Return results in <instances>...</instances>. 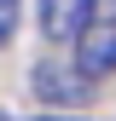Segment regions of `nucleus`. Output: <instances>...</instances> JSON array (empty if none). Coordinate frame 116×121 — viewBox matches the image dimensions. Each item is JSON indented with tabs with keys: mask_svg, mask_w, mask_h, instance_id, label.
Returning a JSON list of instances; mask_svg holds the SVG:
<instances>
[{
	"mask_svg": "<svg viewBox=\"0 0 116 121\" xmlns=\"http://www.w3.org/2000/svg\"><path fill=\"white\" fill-rule=\"evenodd\" d=\"M35 121H76V115H35Z\"/></svg>",
	"mask_w": 116,
	"mask_h": 121,
	"instance_id": "obj_5",
	"label": "nucleus"
},
{
	"mask_svg": "<svg viewBox=\"0 0 116 121\" xmlns=\"http://www.w3.org/2000/svg\"><path fill=\"white\" fill-rule=\"evenodd\" d=\"M87 86H93V75H87L81 64H41L35 69V92L52 98V104H81Z\"/></svg>",
	"mask_w": 116,
	"mask_h": 121,
	"instance_id": "obj_3",
	"label": "nucleus"
},
{
	"mask_svg": "<svg viewBox=\"0 0 116 121\" xmlns=\"http://www.w3.org/2000/svg\"><path fill=\"white\" fill-rule=\"evenodd\" d=\"M93 12H99V0H41V35L64 46L93 23Z\"/></svg>",
	"mask_w": 116,
	"mask_h": 121,
	"instance_id": "obj_2",
	"label": "nucleus"
},
{
	"mask_svg": "<svg viewBox=\"0 0 116 121\" xmlns=\"http://www.w3.org/2000/svg\"><path fill=\"white\" fill-rule=\"evenodd\" d=\"M76 64L93 75V81H105V75H116V17H105V23H87L81 35H76Z\"/></svg>",
	"mask_w": 116,
	"mask_h": 121,
	"instance_id": "obj_1",
	"label": "nucleus"
},
{
	"mask_svg": "<svg viewBox=\"0 0 116 121\" xmlns=\"http://www.w3.org/2000/svg\"><path fill=\"white\" fill-rule=\"evenodd\" d=\"M12 29H18V0H0V46L12 40Z\"/></svg>",
	"mask_w": 116,
	"mask_h": 121,
	"instance_id": "obj_4",
	"label": "nucleus"
}]
</instances>
